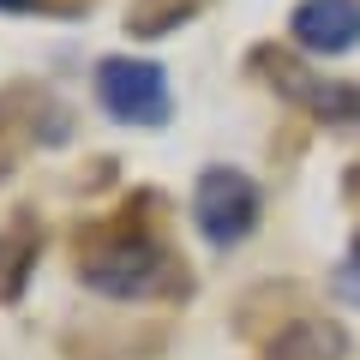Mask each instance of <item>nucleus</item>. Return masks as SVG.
I'll use <instances>...</instances> for the list:
<instances>
[{"instance_id": "11", "label": "nucleus", "mask_w": 360, "mask_h": 360, "mask_svg": "<svg viewBox=\"0 0 360 360\" xmlns=\"http://www.w3.org/2000/svg\"><path fill=\"white\" fill-rule=\"evenodd\" d=\"M54 6H60V13H78V6H90V0H54Z\"/></svg>"}, {"instance_id": "1", "label": "nucleus", "mask_w": 360, "mask_h": 360, "mask_svg": "<svg viewBox=\"0 0 360 360\" xmlns=\"http://www.w3.org/2000/svg\"><path fill=\"white\" fill-rule=\"evenodd\" d=\"M156 198H139V205H127L120 217L96 222V229L78 240V276H84L96 295H115V300H174L186 295V258L174 252V246L162 240V234L150 229Z\"/></svg>"}, {"instance_id": "5", "label": "nucleus", "mask_w": 360, "mask_h": 360, "mask_svg": "<svg viewBox=\"0 0 360 360\" xmlns=\"http://www.w3.org/2000/svg\"><path fill=\"white\" fill-rule=\"evenodd\" d=\"M288 37L307 54H348L360 42V0H300Z\"/></svg>"}, {"instance_id": "7", "label": "nucleus", "mask_w": 360, "mask_h": 360, "mask_svg": "<svg viewBox=\"0 0 360 360\" xmlns=\"http://www.w3.org/2000/svg\"><path fill=\"white\" fill-rule=\"evenodd\" d=\"M37 246H42V229H30V217H18L0 234V300H13L25 288V270L37 264Z\"/></svg>"}, {"instance_id": "8", "label": "nucleus", "mask_w": 360, "mask_h": 360, "mask_svg": "<svg viewBox=\"0 0 360 360\" xmlns=\"http://www.w3.org/2000/svg\"><path fill=\"white\" fill-rule=\"evenodd\" d=\"M210 0H132L127 6V30L132 37H168V30H180L186 18H198Z\"/></svg>"}, {"instance_id": "3", "label": "nucleus", "mask_w": 360, "mask_h": 360, "mask_svg": "<svg viewBox=\"0 0 360 360\" xmlns=\"http://www.w3.org/2000/svg\"><path fill=\"white\" fill-rule=\"evenodd\" d=\"M96 103L120 120V127H168L174 96H168V72L139 54H108L96 66Z\"/></svg>"}, {"instance_id": "10", "label": "nucleus", "mask_w": 360, "mask_h": 360, "mask_svg": "<svg viewBox=\"0 0 360 360\" xmlns=\"http://www.w3.org/2000/svg\"><path fill=\"white\" fill-rule=\"evenodd\" d=\"M25 6H37V0H0V13H25Z\"/></svg>"}, {"instance_id": "4", "label": "nucleus", "mask_w": 360, "mask_h": 360, "mask_svg": "<svg viewBox=\"0 0 360 360\" xmlns=\"http://www.w3.org/2000/svg\"><path fill=\"white\" fill-rule=\"evenodd\" d=\"M193 222L205 229L210 246H234L258 222V186L240 168H205L193 186Z\"/></svg>"}, {"instance_id": "2", "label": "nucleus", "mask_w": 360, "mask_h": 360, "mask_svg": "<svg viewBox=\"0 0 360 360\" xmlns=\"http://www.w3.org/2000/svg\"><path fill=\"white\" fill-rule=\"evenodd\" d=\"M252 72L270 78L276 96H288L295 108H307L312 120L324 127H342V132H360V84H342V78H319L283 49H258L252 54Z\"/></svg>"}, {"instance_id": "6", "label": "nucleus", "mask_w": 360, "mask_h": 360, "mask_svg": "<svg viewBox=\"0 0 360 360\" xmlns=\"http://www.w3.org/2000/svg\"><path fill=\"white\" fill-rule=\"evenodd\" d=\"M264 360H348V336L330 319H295V324L276 330Z\"/></svg>"}, {"instance_id": "9", "label": "nucleus", "mask_w": 360, "mask_h": 360, "mask_svg": "<svg viewBox=\"0 0 360 360\" xmlns=\"http://www.w3.org/2000/svg\"><path fill=\"white\" fill-rule=\"evenodd\" d=\"M336 288H342L348 300H360V234H354V246H348V258H342V283Z\"/></svg>"}]
</instances>
